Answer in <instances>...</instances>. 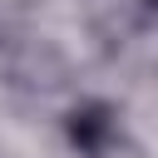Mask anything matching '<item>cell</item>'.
Masks as SVG:
<instances>
[{"label":"cell","mask_w":158,"mask_h":158,"mask_svg":"<svg viewBox=\"0 0 158 158\" xmlns=\"http://www.w3.org/2000/svg\"><path fill=\"white\" fill-rule=\"evenodd\" d=\"M59 138L74 158H114L128 143V114L109 94H74L59 109Z\"/></svg>","instance_id":"7a4b0ae2"},{"label":"cell","mask_w":158,"mask_h":158,"mask_svg":"<svg viewBox=\"0 0 158 158\" xmlns=\"http://www.w3.org/2000/svg\"><path fill=\"white\" fill-rule=\"evenodd\" d=\"M79 25H84V35L99 44V49H128V44H138L148 30H158L153 25V10H148V0H79Z\"/></svg>","instance_id":"3957f363"},{"label":"cell","mask_w":158,"mask_h":158,"mask_svg":"<svg viewBox=\"0 0 158 158\" xmlns=\"http://www.w3.org/2000/svg\"><path fill=\"white\" fill-rule=\"evenodd\" d=\"M148 10H153V25H158V0H148Z\"/></svg>","instance_id":"5b68a950"},{"label":"cell","mask_w":158,"mask_h":158,"mask_svg":"<svg viewBox=\"0 0 158 158\" xmlns=\"http://www.w3.org/2000/svg\"><path fill=\"white\" fill-rule=\"evenodd\" d=\"M0 84L20 99H54L74 84V59L59 40H49L44 30H35L30 40H20L10 54H0Z\"/></svg>","instance_id":"6da1fadb"},{"label":"cell","mask_w":158,"mask_h":158,"mask_svg":"<svg viewBox=\"0 0 158 158\" xmlns=\"http://www.w3.org/2000/svg\"><path fill=\"white\" fill-rule=\"evenodd\" d=\"M40 30V0H0V54Z\"/></svg>","instance_id":"277c9868"}]
</instances>
